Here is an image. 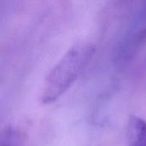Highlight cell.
Here are the masks:
<instances>
[{
	"label": "cell",
	"mask_w": 146,
	"mask_h": 146,
	"mask_svg": "<svg viewBox=\"0 0 146 146\" xmlns=\"http://www.w3.org/2000/svg\"><path fill=\"white\" fill-rule=\"evenodd\" d=\"M128 146H146V121L132 115L127 123Z\"/></svg>",
	"instance_id": "cell-2"
},
{
	"label": "cell",
	"mask_w": 146,
	"mask_h": 146,
	"mask_svg": "<svg viewBox=\"0 0 146 146\" xmlns=\"http://www.w3.org/2000/svg\"><path fill=\"white\" fill-rule=\"evenodd\" d=\"M144 35L146 36V27H145V31H144Z\"/></svg>",
	"instance_id": "cell-4"
},
{
	"label": "cell",
	"mask_w": 146,
	"mask_h": 146,
	"mask_svg": "<svg viewBox=\"0 0 146 146\" xmlns=\"http://www.w3.org/2000/svg\"><path fill=\"white\" fill-rule=\"evenodd\" d=\"M21 133L13 126H6L1 132L0 146H20L21 142Z\"/></svg>",
	"instance_id": "cell-3"
},
{
	"label": "cell",
	"mask_w": 146,
	"mask_h": 146,
	"mask_svg": "<svg viewBox=\"0 0 146 146\" xmlns=\"http://www.w3.org/2000/svg\"><path fill=\"white\" fill-rule=\"evenodd\" d=\"M94 52V46L87 41L72 45L50 69L45 78L40 101L49 104L60 98L76 80Z\"/></svg>",
	"instance_id": "cell-1"
}]
</instances>
